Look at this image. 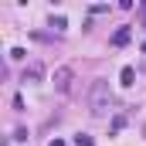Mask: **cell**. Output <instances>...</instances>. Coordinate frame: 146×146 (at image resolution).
Listing matches in <instances>:
<instances>
[{"instance_id": "cell-1", "label": "cell", "mask_w": 146, "mask_h": 146, "mask_svg": "<svg viewBox=\"0 0 146 146\" xmlns=\"http://www.w3.org/2000/svg\"><path fill=\"white\" fill-rule=\"evenodd\" d=\"M112 106H115V99H112L109 82L95 78V82H92V88H88V112H92V115H109Z\"/></svg>"}, {"instance_id": "cell-2", "label": "cell", "mask_w": 146, "mask_h": 146, "mask_svg": "<svg viewBox=\"0 0 146 146\" xmlns=\"http://www.w3.org/2000/svg\"><path fill=\"white\" fill-rule=\"evenodd\" d=\"M51 82H54V88H58V92L65 95V92H72V82H75V72H72V68H68V65H61V68H54V78H51Z\"/></svg>"}, {"instance_id": "cell-3", "label": "cell", "mask_w": 146, "mask_h": 146, "mask_svg": "<svg viewBox=\"0 0 146 146\" xmlns=\"http://www.w3.org/2000/svg\"><path fill=\"white\" fill-rule=\"evenodd\" d=\"M41 78H44V68H41L37 61H31V65L24 68V82H41Z\"/></svg>"}, {"instance_id": "cell-4", "label": "cell", "mask_w": 146, "mask_h": 146, "mask_svg": "<svg viewBox=\"0 0 146 146\" xmlns=\"http://www.w3.org/2000/svg\"><path fill=\"white\" fill-rule=\"evenodd\" d=\"M119 82H122L126 88H129V85H136V68H133V65H126V68L119 72Z\"/></svg>"}, {"instance_id": "cell-5", "label": "cell", "mask_w": 146, "mask_h": 146, "mask_svg": "<svg viewBox=\"0 0 146 146\" xmlns=\"http://www.w3.org/2000/svg\"><path fill=\"white\" fill-rule=\"evenodd\" d=\"M129 37H133V31H129V27H119V31L112 34V44H115V48H122V44H129Z\"/></svg>"}, {"instance_id": "cell-6", "label": "cell", "mask_w": 146, "mask_h": 146, "mask_svg": "<svg viewBox=\"0 0 146 146\" xmlns=\"http://www.w3.org/2000/svg\"><path fill=\"white\" fill-rule=\"evenodd\" d=\"M75 146H95V139H92L88 133H78V136H75Z\"/></svg>"}, {"instance_id": "cell-7", "label": "cell", "mask_w": 146, "mask_h": 146, "mask_svg": "<svg viewBox=\"0 0 146 146\" xmlns=\"http://www.w3.org/2000/svg\"><path fill=\"white\" fill-rule=\"evenodd\" d=\"M51 27H58V31H65V27H68V21H65L61 14H51Z\"/></svg>"}, {"instance_id": "cell-8", "label": "cell", "mask_w": 146, "mask_h": 146, "mask_svg": "<svg viewBox=\"0 0 146 146\" xmlns=\"http://www.w3.org/2000/svg\"><path fill=\"white\" fill-rule=\"evenodd\" d=\"M10 58H14V61H24L27 51H24V48H10Z\"/></svg>"}, {"instance_id": "cell-9", "label": "cell", "mask_w": 146, "mask_h": 146, "mask_svg": "<svg viewBox=\"0 0 146 146\" xmlns=\"http://www.w3.org/2000/svg\"><path fill=\"white\" fill-rule=\"evenodd\" d=\"M48 146H65V143H61V139H51V143H48Z\"/></svg>"}, {"instance_id": "cell-10", "label": "cell", "mask_w": 146, "mask_h": 146, "mask_svg": "<svg viewBox=\"0 0 146 146\" xmlns=\"http://www.w3.org/2000/svg\"><path fill=\"white\" fill-rule=\"evenodd\" d=\"M143 54H146V41H143Z\"/></svg>"}]
</instances>
